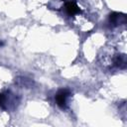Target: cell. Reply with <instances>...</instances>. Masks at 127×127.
Segmentation results:
<instances>
[{
  "instance_id": "cell-5",
  "label": "cell",
  "mask_w": 127,
  "mask_h": 127,
  "mask_svg": "<svg viewBox=\"0 0 127 127\" xmlns=\"http://www.w3.org/2000/svg\"><path fill=\"white\" fill-rule=\"evenodd\" d=\"M0 46H2V43H1V42H0Z\"/></svg>"
},
{
  "instance_id": "cell-1",
  "label": "cell",
  "mask_w": 127,
  "mask_h": 127,
  "mask_svg": "<svg viewBox=\"0 0 127 127\" xmlns=\"http://www.w3.org/2000/svg\"><path fill=\"white\" fill-rule=\"evenodd\" d=\"M68 95H69V91L67 89H62V90H60L58 92V94L56 95L57 104L60 107H62V108L65 107V105H66V99H67Z\"/></svg>"
},
{
  "instance_id": "cell-4",
  "label": "cell",
  "mask_w": 127,
  "mask_h": 127,
  "mask_svg": "<svg viewBox=\"0 0 127 127\" xmlns=\"http://www.w3.org/2000/svg\"><path fill=\"white\" fill-rule=\"evenodd\" d=\"M20 82H21V85L22 86H28L31 84V80L28 79V78H25V77H22V78H19L18 79Z\"/></svg>"
},
{
  "instance_id": "cell-3",
  "label": "cell",
  "mask_w": 127,
  "mask_h": 127,
  "mask_svg": "<svg viewBox=\"0 0 127 127\" xmlns=\"http://www.w3.org/2000/svg\"><path fill=\"white\" fill-rule=\"evenodd\" d=\"M65 9H66L67 13L70 14V15H73V14H75V13H77V12L79 11L77 5H76L74 2H72V1L67 2V3L65 4Z\"/></svg>"
},
{
  "instance_id": "cell-2",
  "label": "cell",
  "mask_w": 127,
  "mask_h": 127,
  "mask_svg": "<svg viewBox=\"0 0 127 127\" xmlns=\"http://www.w3.org/2000/svg\"><path fill=\"white\" fill-rule=\"evenodd\" d=\"M109 21L113 24V25H120L122 23H125V16L119 13H113L112 15H110L109 17Z\"/></svg>"
}]
</instances>
